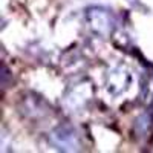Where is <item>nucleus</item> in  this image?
Masks as SVG:
<instances>
[{
	"mask_svg": "<svg viewBox=\"0 0 153 153\" xmlns=\"http://www.w3.org/2000/svg\"><path fill=\"white\" fill-rule=\"evenodd\" d=\"M126 2H129L132 6H135V8H143V5H141V2L139 0H126Z\"/></svg>",
	"mask_w": 153,
	"mask_h": 153,
	"instance_id": "6",
	"label": "nucleus"
},
{
	"mask_svg": "<svg viewBox=\"0 0 153 153\" xmlns=\"http://www.w3.org/2000/svg\"><path fill=\"white\" fill-rule=\"evenodd\" d=\"M86 20L91 31L103 38L110 37L117 28V20H115L113 12L104 6H91L86 11Z\"/></svg>",
	"mask_w": 153,
	"mask_h": 153,
	"instance_id": "2",
	"label": "nucleus"
},
{
	"mask_svg": "<svg viewBox=\"0 0 153 153\" xmlns=\"http://www.w3.org/2000/svg\"><path fill=\"white\" fill-rule=\"evenodd\" d=\"M150 113L153 115V101H152V106H150Z\"/></svg>",
	"mask_w": 153,
	"mask_h": 153,
	"instance_id": "7",
	"label": "nucleus"
},
{
	"mask_svg": "<svg viewBox=\"0 0 153 153\" xmlns=\"http://www.w3.org/2000/svg\"><path fill=\"white\" fill-rule=\"evenodd\" d=\"M152 123H153V115L149 112V113H144L141 115L136 121H135V132L139 135V136H144L150 132L152 129Z\"/></svg>",
	"mask_w": 153,
	"mask_h": 153,
	"instance_id": "5",
	"label": "nucleus"
},
{
	"mask_svg": "<svg viewBox=\"0 0 153 153\" xmlns=\"http://www.w3.org/2000/svg\"><path fill=\"white\" fill-rule=\"evenodd\" d=\"M132 75L124 65H117L107 71L106 74V89L113 97H118L126 92L130 86Z\"/></svg>",
	"mask_w": 153,
	"mask_h": 153,
	"instance_id": "4",
	"label": "nucleus"
},
{
	"mask_svg": "<svg viewBox=\"0 0 153 153\" xmlns=\"http://www.w3.org/2000/svg\"><path fill=\"white\" fill-rule=\"evenodd\" d=\"M51 144L61 152H76L81 149V138L71 124H61L51 132Z\"/></svg>",
	"mask_w": 153,
	"mask_h": 153,
	"instance_id": "3",
	"label": "nucleus"
},
{
	"mask_svg": "<svg viewBox=\"0 0 153 153\" xmlns=\"http://www.w3.org/2000/svg\"><path fill=\"white\" fill-rule=\"evenodd\" d=\"M92 98H94L92 84L89 81H81V83H76L68 89L65 97H63L61 104L66 112L76 115V113L84 112L89 107Z\"/></svg>",
	"mask_w": 153,
	"mask_h": 153,
	"instance_id": "1",
	"label": "nucleus"
}]
</instances>
